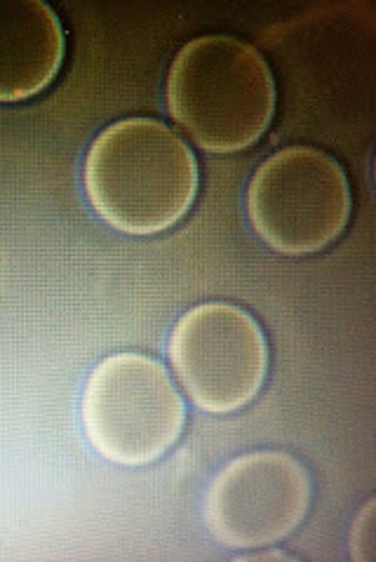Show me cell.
<instances>
[{"label": "cell", "mask_w": 376, "mask_h": 562, "mask_svg": "<svg viewBox=\"0 0 376 562\" xmlns=\"http://www.w3.org/2000/svg\"><path fill=\"white\" fill-rule=\"evenodd\" d=\"M88 201L129 236H153L179 224L198 193V160L172 127L125 119L100 132L83 162Z\"/></svg>", "instance_id": "6da1fadb"}, {"label": "cell", "mask_w": 376, "mask_h": 562, "mask_svg": "<svg viewBox=\"0 0 376 562\" xmlns=\"http://www.w3.org/2000/svg\"><path fill=\"white\" fill-rule=\"evenodd\" d=\"M166 94L174 123L209 154H238L254 146L275 111L266 59L231 36H201L179 49Z\"/></svg>", "instance_id": "7a4b0ae2"}, {"label": "cell", "mask_w": 376, "mask_h": 562, "mask_svg": "<svg viewBox=\"0 0 376 562\" xmlns=\"http://www.w3.org/2000/svg\"><path fill=\"white\" fill-rule=\"evenodd\" d=\"M80 417L96 454L118 467H149L182 436L186 405L162 362L125 351L88 376Z\"/></svg>", "instance_id": "3957f363"}, {"label": "cell", "mask_w": 376, "mask_h": 562, "mask_svg": "<svg viewBox=\"0 0 376 562\" xmlns=\"http://www.w3.org/2000/svg\"><path fill=\"white\" fill-rule=\"evenodd\" d=\"M248 214L271 250L289 257L320 252L349 224V177L320 148H283L257 168L248 189Z\"/></svg>", "instance_id": "277c9868"}, {"label": "cell", "mask_w": 376, "mask_h": 562, "mask_svg": "<svg viewBox=\"0 0 376 562\" xmlns=\"http://www.w3.org/2000/svg\"><path fill=\"white\" fill-rule=\"evenodd\" d=\"M168 351L189 398L207 415L250 405L269 374L264 329L233 304L193 306L176 321Z\"/></svg>", "instance_id": "5b68a950"}, {"label": "cell", "mask_w": 376, "mask_h": 562, "mask_svg": "<svg viewBox=\"0 0 376 562\" xmlns=\"http://www.w3.org/2000/svg\"><path fill=\"white\" fill-rule=\"evenodd\" d=\"M310 477L299 459L266 450L236 457L205 494L207 532L233 551L266 549L304 522Z\"/></svg>", "instance_id": "8992f818"}, {"label": "cell", "mask_w": 376, "mask_h": 562, "mask_svg": "<svg viewBox=\"0 0 376 562\" xmlns=\"http://www.w3.org/2000/svg\"><path fill=\"white\" fill-rule=\"evenodd\" d=\"M64 49V29L50 5L0 0V104L24 102L50 88Z\"/></svg>", "instance_id": "52a82bcc"}]
</instances>
